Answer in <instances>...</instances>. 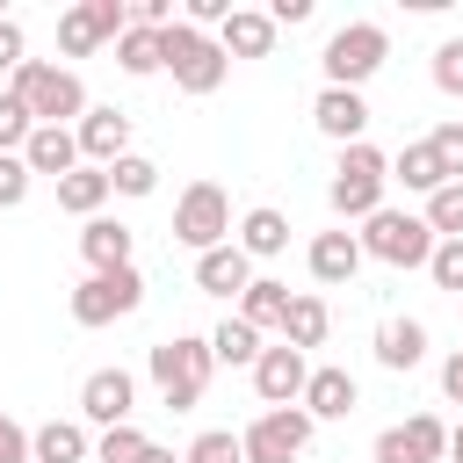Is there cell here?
<instances>
[{
    "instance_id": "cell-31",
    "label": "cell",
    "mask_w": 463,
    "mask_h": 463,
    "mask_svg": "<svg viewBox=\"0 0 463 463\" xmlns=\"http://www.w3.org/2000/svg\"><path fill=\"white\" fill-rule=\"evenodd\" d=\"M420 217H427V232H434V239H463V181H449V188H434Z\"/></svg>"
},
{
    "instance_id": "cell-20",
    "label": "cell",
    "mask_w": 463,
    "mask_h": 463,
    "mask_svg": "<svg viewBox=\"0 0 463 463\" xmlns=\"http://www.w3.org/2000/svg\"><path fill=\"white\" fill-rule=\"evenodd\" d=\"M80 253H87V268H94V275H116V268H130V224H116V217H87V232H80Z\"/></svg>"
},
{
    "instance_id": "cell-4",
    "label": "cell",
    "mask_w": 463,
    "mask_h": 463,
    "mask_svg": "<svg viewBox=\"0 0 463 463\" xmlns=\"http://www.w3.org/2000/svg\"><path fill=\"white\" fill-rule=\"evenodd\" d=\"M7 87H14V94H22V109H29L36 123H51V130H72V123L87 116V87H80V72H72V65H43V58H29Z\"/></svg>"
},
{
    "instance_id": "cell-28",
    "label": "cell",
    "mask_w": 463,
    "mask_h": 463,
    "mask_svg": "<svg viewBox=\"0 0 463 463\" xmlns=\"http://www.w3.org/2000/svg\"><path fill=\"white\" fill-rule=\"evenodd\" d=\"M333 333V311H326V297H289V318H282V340L304 354V347H318Z\"/></svg>"
},
{
    "instance_id": "cell-15",
    "label": "cell",
    "mask_w": 463,
    "mask_h": 463,
    "mask_svg": "<svg viewBox=\"0 0 463 463\" xmlns=\"http://www.w3.org/2000/svg\"><path fill=\"white\" fill-rule=\"evenodd\" d=\"M72 137H80V159H87V166H116V159L130 152V116H123V109H87V116L72 123Z\"/></svg>"
},
{
    "instance_id": "cell-10",
    "label": "cell",
    "mask_w": 463,
    "mask_h": 463,
    "mask_svg": "<svg viewBox=\"0 0 463 463\" xmlns=\"http://www.w3.org/2000/svg\"><path fill=\"white\" fill-rule=\"evenodd\" d=\"M145 304V275L137 268H116V275H87L72 289V326H109V318H130Z\"/></svg>"
},
{
    "instance_id": "cell-40",
    "label": "cell",
    "mask_w": 463,
    "mask_h": 463,
    "mask_svg": "<svg viewBox=\"0 0 463 463\" xmlns=\"http://www.w3.org/2000/svg\"><path fill=\"white\" fill-rule=\"evenodd\" d=\"M22 65H29V36H22V22H14V14H7V22H0V72H7V80H14V72H22Z\"/></svg>"
},
{
    "instance_id": "cell-13",
    "label": "cell",
    "mask_w": 463,
    "mask_h": 463,
    "mask_svg": "<svg viewBox=\"0 0 463 463\" xmlns=\"http://www.w3.org/2000/svg\"><path fill=\"white\" fill-rule=\"evenodd\" d=\"M130 405H137L130 369H94V376L80 383V420H87V427H123Z\"/></svg>"
},
{
    "instance_id": "cell-22",
    "label": "cell",
    "mask_w": 463,
    "mask_h": 463,
    "mask_svg": "<svg viewBox=\"0 0 463 463\" xmlns=\"http://www.w3.org/2000/svg\"><path fill=\"white\" fill-rule=\"evenodd\" d=\"M29 449H36V463H87L94 456V434H87V420H43L29 434Z\"/></svg>"
},
{
    "instance_id": "cell-25",
    "label": "cell",
    "mask_w": 463,
    "mask_h": 463,
    "mask_svg": "<svg viewBox=\"0 0 463 463\" xmlns=\"http://www.w3.org/2000/svg\"><path fill=\"white\" fill-rule=\"evenodd\" d=\"M109 195H116V188H109V166H72V174L58 181V210H72V217H101Z\"/></svg>"
},
{
    "instance_id": "cell-33",
    "label": "cell",
    "mask_w": 463,
    "mask_h": 463,
    "mask_svg": "<svg viewBox=\"0 0 463 463\" xmlns=\"http://www.w3.org/2000/svg\"><path fill=\"white\" fill-rule=\"evenodd\" d=\"M145 449H152V441H145V434L123 420V427H101V441H94V463H137Z\"/></svg>"
},
{
    "instance_id": "cell-14",
    "label": "cell",
    "mask_w": 463,
    "mask_h": 463,
    "mask_svg": "<svg viewBox=\"0 0 463 463\" xmlns=\"http://www.w3.org/2000/svg\"><path fill=\"white\" fill-rule=\"evenodd\" d=\"M311 123L347 152V145H362V130H369V101L354 94V87H318V101H311Z\"/></svg>"
},
{
    "instance_id": "cell-7",
    "label": "cell",
    "mask_w": 463,
    "mask_h": 463,
    "mask_svg": "<svg viewBox=\"0 0 463 463\" xmlns=\"http://www.w3.org/2000/svg\"><path fill=\"white\" fill-rule=\"evenodd\" d=\"M174 246H188V253L232 246V195L217 181H188L181 188V203H174Z\"/></svg>"
},
{
    "instance_id": "cell-44",
    "label": "cell",
    "mask_w": 463,
    "mask_h": 463,
    "mask_svg": "<svg viewBox=\"0 0 463 463\" xmlns=\"http://www.w3.org/2000/svg\"><path fill=\"white\" fill-rule=\"evenodd\" d=\"M449 463H463V427H449Z\"/></svg>"
},
{
    "instance_id": "cell-6",
    "label": "cell",
    "mask_w": 463,
    "mask_h": 463,
    "mask_svg": "<svg viewBox=\"0 0 463 463\" xmlns=\"http://www.w3.org/2000/svg\"><path fill=\"white\" fill-rule=\"evenodd\" d=\"M354 239H362V253H369V260H383V268H427V260H434V246H441V239L427 232V217L391 210V203H383Z\"/></svg>"
},
{
    "instance_id": "cell-2",
    "label": "cell",
    "mask_w": 463,
    "mask_h": 463,
    "mask_svg": "<svg viewBox=\"0 0 463 463\" xmlns=\"http://www.w3.org/2000/svg\"><path fill=\"white\" fill-rule=\"evenodd\" d=\"M383 188H391V159H383V152L362 137V145H347V152H340L326 203H333V217H347V224H369V217L383 210Z\"/></svg>"
},
{
    "instance_id": "cell-5",
    "label": "cell",
    "mask_w": 463,
    "mask_h": 463,
    "mask_svg": "<svg viewBox=\"0 0 463 463\" xmlns=\"http://www.w3.org/2000/svg\"><path fill=\"white\" fill-rule=\"evenodd\" d=\"M383 58H391L383 22H347V29H333V36H326V51H318L326 87H354V94H362V80H376V72H383Z\"/></svg>"
},
{
    "instance_id": "cell-9",
    "label": "cell",
    "mask_w": 463,
    "mask_h": 463,
    "mask_svg": "<svg viewBox=\"0 0 463 463\" xmlns=\"http://www.w3.org/2000/svg\"><path fill=\"white\" fill-rule=\"evenodd\" d=\"M123 29H130V7H123V0H80V7L58 14V51H65V58H94V51L116 43Z\"/></svg>"
},
{
    "instance_id": "cell-42",
    "label": "cell",
    "mask_w": 463,
    "mask_h": 463,
    "mask_svg": "<svg viewBox=\"0 0 463 463\" xmlns=\"http://www.w3.org/2000/svg\"><path fill=\"white\" fill-rule=\"evenodd\" d=\"M441 391H449V398H456V405H463V347H456V354H449V362H441Z\"/></svg>"
},
{
    "instance_id": "cell-29",
    "label": "cell",
    "mask_w": 463,
    "mask_h": 463,
    "mask_svg": "<svg viewBox=\"0 0 463 463\" xmlns=\"http://www.w3.org/2000/svg\"><path fill=\"white\" fill-rule=\"evenodd\" d=\"M116 65H123L130 80H152V72H166V58H159V29H137V22H130V29L116 36Z\"/></svg>"
},
{
    "instance_id": "cell-41",
    "label": "cell",
    "mask_w": 463,
    "mask_h": 463,
    "mask_svg": "<svg viewBox=\"0 0 463 463\" xmlns=\"http://www.w3.org/2000/svg\"><path fill=\"white\" fill-rule=\"evenodd\" d=\"M0 463H36V449H29V434H22L14 412H0Z\"/></svg>"
},
{
    "instance_id": "cell-18",
    "label": "cell",
    "mask_w": 463,
    "mask_h": 463,
    "mask_svg": "<svg viewBox=\"0 0 463 463\" xmlns=\"http://www.w3.org/2000/svg\"><path fill=\"white\" fill-rule=\"evenodd\" d=\"M354 405H362V383L347 369H311V383H304V412L311 420H347Z\"/></svg>"
},
{
    "instance_id": "cell-38",
    "label": "cell",
    "mask_w": 463,
    "mask_h": 463,
    "mask_svg": "<svg viewBox=\"0 0 463 463\" xmlns=\"http://www.w3.org/2000/svg\"><path fill=\"white\" fill-rule=\"evenodd\" d=\"M29 195V159L22 152H0V210H14Z\"/></svg>"
},
{
    "instance_id": "cell-8",
    "label": "cell",
    "mask_w": 463,
    "mask_h": 463,
    "mask_svg": "<svg viewBox=\"0 0 463 463\" xmlns=\"http://www.w3.org/2000/svg\"><path fill=\"white\" fill-rule=\"evenodd\" d=\"M311 412L304 405H268L246 434H239V449H246V463H297L304 449H311Z\"/></svg>"
},
{
    "instance_id": "cell-17",
    "label": "cell",
    "mask_w": 463,
    "mask_h": 463,
    "mask_svg": "<svg viewBox=\"0 0 463 463\" xmlns=\"http://www.w3.org/2000/svg\"><path fill=\"white\" fill-rule=\"evenodd\" d=\"M195 289H210V297H246V289H253V260L239 253V239L195 253Z\"/></svg>"
},
{
    "instance_id": "cell-16",
    "label": "cell",
    "mask_w": 463,
    "mask_h": 463,
    "mask_svg": "<svg viewBox=\"0 0 463 463\" xmlns=\"http://www.w3.org/2000/svg\"><path fill=\"white\" fill-rule=\"evenodd\" d=\"M304 260H311V275H318L326 289H340V282H354V268H362L369 253H362V239H354V232L340 224V232H318Z\"/></svg>"
},
{
    "instance_id": "cell-43",
    "label": "cell",
    "mask_w": 463,
    "mask_h": 463,
    "mask_svg": "<svg viewBox=\"0 0 463 463\" xmlns=\"http://www.w3.org/2000/svg\"><path fill=\"white\" fill-rule=\"evenodd\" d=\"M137 463H181V456H174V449H159V441H152V449H145V456H137Z\"/></svg>"
},
{
    "instance_id": "cell-23",
    "label": "cell",
    "mask_w": 463,
    "mask_h": 463,
    "mask_svg": "<svg viewBox=\"0 0 463 463\" xmlns=\"http://www.w3.org/2000/svg\"><path fill=\"white\" fill-rule=\"evenodd\" d=\"M217 43H224V58H268V51H275V22H268L260 7H239V14L217 29Z\"/></svg>"
},
{
    "instance_id": "cell-19",
    "label": "cell",
    "mask_w": 463,
    "mask_h": 463,
    "mask_svg": "<svg viewBox=\"0 0 463 463\" xmlns=\"http://www.w3.org/2000/svg\"><path fill=\"white\" fill-rule=\"evenodd\" d=\"M22 159H29V174H51V181H65L72 166H87L80 159V137L72 130H51V123H36V137L22 145Z\"/></svg>"
},
{
    "instance_id": "cell-30",
    "label": "cell",
    "mask_w": 463,
    "mask_h": 463,
    "mask_svg": "<svg viewBox=\"0 0 463 463\" xmlns=\"http://www.w3.org/2000/svg\"><path fill=\"white\" fill-rule=\"evenodd\" d=\"M210 354H217L224 369H253V362H260V333H253L246 318H224V326L210 333Z\"/></svg>"
},
{
    "instance_id": "cell-39",
    "label": "cell",
    "mask_w": 463,
    "mask_h": 463,
    "mask_svg": "<svg viewBox=\"0 0 463 463\" xmlns=\"http://www.w3.org/2000/svg\"><path fill=\"white\" fill-rule=\"evenodd\" d=\"M434 87H441V94H463V36H449V43L434 51Z\"/></svg>"
},
{
    "instance_id": "cell-11",
    "label": "cell",
    "mask_w": 463,
    "mask_h": 463,
    "mask_svg": "<svg viewBox=\"0 0 463 463\" xmlns=\"http://www.w3.org/2000/svg\"><path fill=\"white\" fill-rule=\"evenodd\" d=\"M441 456H449V427L434 412H412L376 434V463H441Z\"/></svg>"
},
{
    "instance_id": "cell-3",
    "label": "cell",
    "mask_w": 463,
    "mask_h": 463,
    "mask_svg": "<svg viewBox=\"0 0 463 463\" xmlns=\"http://www.w3.org/2000/svg\"><path fill=\"white\" fill-rule=\"evenodd\" d=\"M159 58H166V72H174V87H181V94H217V87H224V72H232L224 43H217L210 29H195V22L159 29Z\"/></svg>"
},
{
    "instance_id": "cell-32",
    "label": "cell",
    "mask_w": 463,
    "mask_h": 463,
    "mask_svg": "<svg viewBox=\"0 0 463 463\" xmlns=\"http://www.w3.org/2000/svg\"><path fill=\"white\" fill-rule=\"evenodd\" d=\"M109 188H116V195H152V188H159V166H152L145 152H123V159L109 166Z\"/></svg>"
},
{
    "instance_id": "cell-1",
    "label": "cell",
    "mask_w": 463,
    "mask_h": 463,
    "mask_svg": "<svg viewBox=\"0 0 463 463\" xmlns=\"http://www.w3.org/2000/svg\"><path fill=\"white\" fill-rule=\"evenodd\" d=\"M210 369H217L210 340H195V333L159 340V347H152V383H159V405H166V412H195V405H203V391H210Z\"/></svg>"
},
{
    "instance_id": "cell-24",
    "label": "cell",
    "mask_w": 463,
    "mask_h": 463,
    "mask_svg": "<svg viewBox=\"0 0 463 463\" xmlns=\"http://www.w3.org/2000/svg\"><path fill=\"white\" fill-rule=\"evenodd\" d=\"M282 246H289V217H282V210L260 203V210L239 217V253H246V260H275Z\"/></svg>"
},
{
    "instance_id": "cell-21",
    "label": "cell",
    "mask_w": 463,
    "mask_h": 463,
    "mask_svg": "<svg viewBox=\"0 0 463 463\" xmlns=\"http://www.w3.org/2000/svg\"><path fill=\"white\" fill-rule=\"evenodd\" d=\"M376 362L398 369V376L420 369V362H427V326H420V318H383V326H376Z\"/></svg>"
},
{
    "instance_id": "cell-27",
    "label": "cell",
    "mask_w": 463,
    "mask_h": 463,
    "mask_svg": "<svg viewBox=\"0 0 463 463\" xmlns=\"http://www.w3.org/2000/svg\"><path fill=\"white\" fill-rule=\"evenodd\" d=\"M391 181H405L412 195H434V188H449V174H441V159H434V145L420 137V145H405L398 159H391Z\"/></svg>"
},
{
    "instance_id": "cell-12",
    "label": "cell",
    "mask_w": 463,
    "mask_h": 463,
    "mask_svg": "<svg viewBox=\"0 0 463 463\" xmlns=\"http://www.w3.org/2000/svg\"><path fill=\"white\" fill-rule=\"evenodd\" d=\"M304 383H311V362L282 340V347H260V362H253V391H260V405H304Z\"/></svg>"
},
{
    "instance_id": "cell-35",
    "label": "cell",
    "mask_w": 463,
    "mask_h": 463,
    "mask_svg": "<svg viewBox=\"0 0 463 463\" xmlns=\"http://www.w3.org/2000/svg\"><path fill=\"white\" fill-rule=\"evenodd\" d=\"M181 463H246V449H239V434L210 427V434H195V441L181 449Z\"/></svg>"
},
{
    "instance_id": "cell-34",
    "label": "cell",
    "mask_w": 463,
    "mask_h": 463,
    "mask_svg": "<svg viewBox=\"0 0 463 463\" xmlns=\"http://www.w3.org/2000/svg\"><path fill=\"white\" fill-rule=\"evenodd\" d=\"M29 137H36V116H29V109H22V94L7 87V94H0V152H22Z\"/></svg>"
},
{
    "instance_id": "cell-36",
    "label": "cell",
    "mask_w": 463,
    "mask_h": 463,
    "mask_svg": "<svg viewBox=\"0 0 463 463\" xmlns=\"http://www.w3.org/2000/svg\"><path fill=\"white\" fill-rule=\"evenodd\" d=\"M427 145H434L441 174H449V181H463V123H456V116H449V123H434V130H427Z\"/></svg>"
},
{
    "instance_id": "cell-45",
    "label": "cell",
    "mask_w": 463,
    "mask_h": 463,
    "mask_svg": "<svg viewBox=\"0 0 463 463\" xmlns=\"http://www.w3.org/2000/svg\"><path fill=\"white\" fill-rule=\"evenodd\" d=\"M0 22H7V14H0Z\"/></svg>"
},
{
    "instance_id": "cell-26",
    "label": "cell",
    "mask_w": 463,
    "mask_h": 463,
    "mask_svg": "<svg viewBox=\"0 0 463 463\" xmlns=\"http://www.w3.org/2000/svg\"><path fill=\"white\" fill-rule=\"evenodd\" d=\"M239 318L253 326V333H282V318H289V282H275V275H253V289L239 297Z\"/></svg>"
},
{
    "instance_id": "cell-37",
    "label": "cell",
    "mask_w": 463,
    "mask_h": 463,
    "mask_svg": "<svg viewBox=\"0 0 463 463\" xmlns=\"http://www.w3.org/2000/svg\"><path fill=\"white\" fill-rule=\"evenodd\" d=\"M427 275H434V289L463 297V239H441V246H434V260H427Z\"/></svg>"
}]
</instances>
